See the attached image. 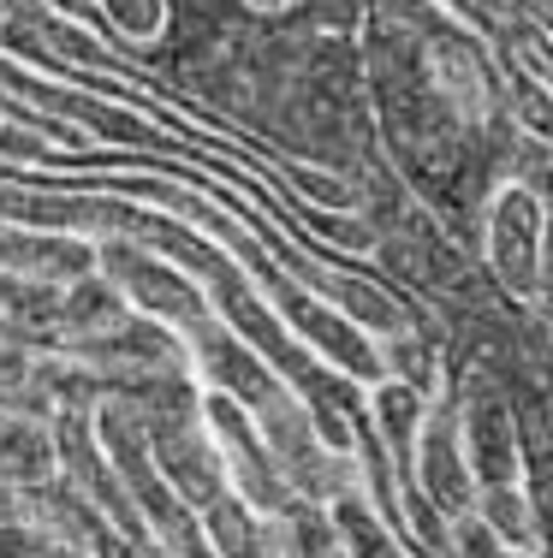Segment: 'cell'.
I'll return each instance as SVG.
<instances>
[{
    "mask_svg": "<svg viewBox=\"0 0 553 558\" xmlns=\"http://www.w3.org/2000/svg\"><path fill=\"white\" fill-rule=\"evenodd\" d=\"M196 416H203L208 440H215V458H220V475H227V494L244 499L256 517H286L292 511V487H286L280 463H274L268 440H262L256 416L244 404H232L227 392H196Z\"/></svg>",
    "mask_w": 553,
    "mask_h": 558,
    "instance_id": "cell-1",
    "label": "cell"
},
{
    "mask_svg": "<svg viewBox=\"0 0 553 558\" xmlns=\"http://www.w3.org/2000/svg\"><path fill=\"white\" fill-rule=\"evenodd\" d=\"M411 494L441 523H458L477 505V482H470V463H465V434H458V380L453 375H441L423 398V422H417V446H411Z\"/></svg>",
    "mask_w": 553,
    "mask_h": 558,
    "instance_id": "cell-2",
    "label": "cell"
},
{
    "mask_svg": "<svg viewBox=\"0 0 553 558\" xmlns=\"http://www.w3.org/2000/svg\"><path fill=\"white\" fill-rule=\"evenodd\" d=\"M542 184H518L506 179L489 196V215H482V256H489V274L506 298L542 310Z\"/></svg>",
    "mask_w": 553,
    "mask_h": 558,
    "instance_id": "cell-3",
    "label": "cell"
},
{
    "mask_svg": "<svg viewBox=\"0 0 553 558\" xmlns=\"http://www.w3.org/2000/svg\"><path fill=\"white\" fill-rule=\"evenodd\" d=\"M96 274L113 279V291L125 298L131 315H149V322L173 327V333L215 315L191 274L173 268L167 256H155V250L131 244V238H96Z\"/></svg>",
    "mask_w": 553,
    "mask_h": 558,
    "instance_id": "cell-4",
    "label": "cell"
},
{
    "mask_svg": "<svg viewBox=\"0 0 553 558\" xmlns=\"http://www.w3.org/2000/svg\"><path fill=\"white\" fill-rule=\"evenodd\" d=\"M458 434H465V463L477 487L524 482V428L494 375H470V387H458Z\"/></svg>",
    "mask_w": 553,
    "mask_h": 558,
    "instance_id": "cell-5",
    "label": "cell"
},
{
    "mask_svg": "<svg viewBox=\"0 0 553 558\" xmlns=\"http://www.w3.org/2000/svg\"><path fill=\"white\" fill-rule=\"evenodd\" d=\"M470 517H477V523L489 529L506 553L542 558V505H536V494L524 482H512V487H477Z\"/></svg>",
    "mask_w": 553,
    "mask_h": 558,
    "instance_id": "cell-6",
    "label": "cell"
},
{
    "mask_svg": "<svg viewBox=\"0 0 553 558\" xmlns=\"http://www.w3.org/2000/svg\"><path fill=\"white\" fill-rule=\"evenodd\" d=\"M196 529H203V541H208L215 558H274V523L256 517L244 499H232V494L203 505V511H196Z\"/></svg>",
    "mask_w": 553,
    "mask_h": 558,
    "instance_id": "cell-7",
    "label": "cell"
},
{
    "mask_svg": "<svg viewBox=\"0 0 553 558\" xmlns=\"http://www.w3.org/2000/svg\"><path fill=\"white\" fill-rule=\"evenodd\" d=\"M101 19L131 48H155L167 36V24H173V7L167 0H101Z\"/></svg>",
    "mask_w": 553,
    "mask_h": 558,
    "instance_id": "cell-8",
    "label": "cell"
},
{
    "mask_svg": "<svg viewBox=\"0 0 553 558\" xmlns=\"http://www.w3.org/2000/svg\"><path fill=\"white\" fill-rule=\"evenodd\" d=\"M446 558H518V553L500 547V541L477 523V517H458L453 535H446Z\"/></svg>",
    "mask_w": 553,
    "mask_h": 558,
    "instance_id": "cell-9",
    "label": "cell"
},
{
    "mask_svg": "<svg viewBox=\"0 0 553 558\" xmlns=\"http://www.w3.org/2000/svg\"><path fill=\"white\" fill-rule=\"evenodd\" d=\"M19 517H24L19 487H12V482H0V529H7V523H19Z\"/></svg>",
    "mask_w": 553,
    "mask_h": 558,
    "instance_id": "cell-10",
    "label": "cell"
},
{
    "mask_svg": "<svg viewBox=\"0 0 553 558\" xmlns=\"http://www.w3.org/2000/svg\"><path fill=\"white\" fill-rule=\"evenodd\" d=\"M250 7H262V12H280V7H292V0H250Z\"/></svg>",
    "mask_w": 553,
    "mask_h": 558,
    "instance_id": "cell-11",
    "label": "cell"
},
{
    "mask_svg": "<svg viewBox=\"0 0 553 558\" xmlns=\"http://www.w3.org/2000/svg\"><path fill=\"white\" fill-rule=\"evenodd\" d=\"M0 48H7V7H0Z\"/></svg>",
    "mask_w": 553,
    "mask_h": 558,
    "instance_id": "cell-12",
    "label": "cell"
}]
</instances>
